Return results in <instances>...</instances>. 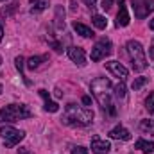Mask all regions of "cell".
Masks as SVG:
<instances>
[{"instance_id":"cell-1","label":"cell","mask_w":154,"mask_h":154,"mask_svg":"<svg viewBox=\"0 0 154 154\" xmlns=\"http://www.w3.org/2000/svg\"><path fill=\"white\" fill-rule=\"evenodd\" d=\"M91 120H93V111L88 106L81 108L77 104H68L61 116V122L65 125H77V127H84L91 124Z\"/></svg>"},{"instance_id":"cell-2","label":"cell","mask_w":154,"mask_h":154,"mask_svg":"<svg viewBox=\"0 0 154 154\" xmlns=\"http://www.w3.org/2000/svg\"><path fill=\"white\" fill-rule=\"evenodd\" d=\"M32 111L29 106L25 104H9L5 108L0 109V124H13V122H18V120H23V118H31Z\"/></svg>"},{"instance_id":"cell-3","label":"cell","mask_w":154,"mask_h":154,"mask_svg":"<svg viewBox=\"0 0 154 154\" xmlns=\"http://www.w3.org/2000/svg\"><path fill=\"white\" fill-rule=\"evenodd\" d=\"M125 48H127L129 59L133 63V70L134 72H143L147 68V57H145V50H143L142 43L136 41V39H129Z\"/></svg>"},{"instance_id":"cell-4","label":"cell","mask_w":154,"mask_h":154,"mask_svg":"<svg viewBox=\"0 0 154 154\" xmlns=\"http://www.w3.org/2000/svg\"><path fill=\"white\" fill-rule=\"evenodd\" d=\"M0 136L4 138L5 147L11 149V147H14L16 143H20V142L25 138V133L20 131V129H16V127H13V125H7V124H5V125L0 127Z\"/></svg>"},{"instance_id":"cell-5","label":"cell","mask_w":154,"mask_h":154,"mask_svg":"<svg viewBox=\"0 0 154 154\" xmlns=\"http://www.w3.org/2000/svg\"><path fill=\"white\" fill-rule=\"evenodd\" d=\"M111 52H113L111 41L108 38L99 39V41L93 45V48H91V61H102V59H106L108 56H111Z\"/></svg>"},{"instance_id":"cell-6","label":"cell","mask_w":154,"mask_h":154,"mask_svg":"<svg viewBox=\"0 0 154 154\" xmlns=\"http://www.w3.org/2000/svg\"><path fill=\"white\" fill-rule=\"evenodd\" d=\"M133 11L138 20L147 18L151 13H154V0H133Z\"/></svg>"},{"instance_id":"cell-7","label":"cell","mask_w":154,"mask_h":154,"mask_svg":"<svg viewBox=\"0 0 154 154\" xmlns=\"http://www.w3.org/2000/svg\"><path fill=\"white\" fill-rule=\"evenodd\" d=\"M111 151V143L100 136H93L91 138V152L93 154H108Z\"/></svg>"},{"instance_id":"cell-8","label":"cell","mask_w":154,"mask_h":154,"mask_svg":"<svg viewBox=\"0 0 154 154\" xmlns=\"http://www.w3.org/2000/svg\"><path fill=\"white\" fill-rule=\"evenodd\" d=\"M106 68H108L109 74H113L115 77H118L120 81H125L127 75H129L127 68H125L122 63H118V61H108V63H106Z\"/></svg>"},{"instance_id":"cell-9","label":"cell","mask_w":154,"mask_h":154,"mask_svg":"<svg viewBox=\"0 0 154 154\" xmlns=\"http://www.w3.org/2000/svg\"><path fill=\"white\" fill-rule=\"evenodd\" d=\"M91 93L93 95H99V93H104V91H109L111 88V81L108 77H97L95 81H91Z\"/></svg>"},{"instance_id":"cell-10","label":"cell","mask_w":154,"mask_h":154,"mask_svg":"<svg viewBox=\"0 0 154 154\" xmlns=\"http://www.w3.org/2000/svg\"><path fill=\"white\" fill-rule=\"evenodd\" d=\"M68 57L72 59V63H75L81 68L86 65V54H84V48H81V47H70L68 48Z\"/></svg>"},{"instance_id":"cell-11","label":"cell","mask_w":154,"mask_h":154,"mask_svg":"<svg viewBox=\"0 0 154 154\" xmlns=\"http://www.w3.org/2000/svg\"><path fill=\"white\" fill-rule=\"evenodd\" d=\"M118 5H120V11L116 14V27H127L131 18H129V13H127V5H125V0H116Z\"/></svg>"},{"instance_id":"cell-12","label":"cell","mask_w":154,"mask_h":154,"mask_svg":"<svg viewBox=\"0 0 154 154\" xmlns=\"http://www.w3.org/2000/svg\"><path fill=\"white\" fill-rule=\"evenodd\" d=\"M39 95H41V99H43V102H45V111H48V113H56V111H59V104L57 102H54V100H50V95H48V91L47 90H39Z\"/></svg>"},{"instance_id":"cell-13","label":"cell","mask_w":154,"mask_h":154,"mask_svg":"<svg viewBox=\"0 0 154 154\" xmlns=\"http://www.w3.org/2000/svg\"><path fill=\"white\" fill-rule=\"evenodd\" d=\"M109 138L127 142V140H131V133H129L125 127H122V125H116V127H113V129L109 131Z\"/></svg>"},{"instance_id":"cell-14","label":"cell","mask_w":154,"mask_h":154,"mask_svg":"<svg viewBox=\"0 0 154 154\" xmlns=\"http://www.w3.org/2000/svg\"><path fill=\"white\" fill-rule=\"evenodd\" d=\"M134 149H138V151H142V152H145V154L154 152V142H149L145 138H138L136 143H134Z\"/></svg>"},{"instance_id":"cell-15","label":"cell","mask_w":154,"mask_h":154,"mask_svg":"<svg viewBox=\"0 0 154 154\" xmlns=\"http://www.w3.org/2000/svg\"><path fill=\"white\" fill-rule=\"evenodd\" d=\"M54 25L57 31H63L65 29V9L61 5L56 7V16H54Z\"/></svg>"},{"instance_id":"cell-16","label":"cell","mask_w":154,"mask_h":154,"mask_svg":"<svg viewBox=\"0 0 154 154\" xmlns=\"http://www.w3.org/2000/svg\"><path fill=\"white\" fill-rule=\"evenodd\" d=\"M74 31H75L79 36H82V38H93V36H95V34H93V31H91L88 25L79 23V22H74Z\"/></svg>"},{"instance_id":"cell-17","label":"cell","mask_w":154,"mask_h":154,"mask_svg":"<svg viewBox=\"0 0 154 154\" xmlns=\"http://www.w3.org/2000/svg\"><path fill=\"white\" fill-rule=\"evenodd\" d=\"M48 7V0H31V13L38 14Z\"/></svg>"},{"instance_id":"cell-18","label":"cell","mask_w":154,"mask_h":154,"mask_svg":"<svg viewBox=\"0 0 154 154\" xmlns=\"http://www.w3.org/2000/svg\"><path fill=\"white\" fill-rule=\"evenodd\" d=\"M43 61H47V56H32V57L27 61V68H29V70H36V68H39V65H41Z\"/></svg>"},{"instance_id":"cell-19","label":"cell","mask_w":154,"mask_h":154,"mask_svg":"<svg viewBox=\"0 0 154 154\" xmlns=\"http://www.w3.org/2000/svg\"><path fill=\"white\" fill-rule=\"evenodd\" d=\"M91 23H93L97 29H100V31L108 27V20H106L102 14H93V16H91Z\"/></svg>"},{"instance_id":"cell-20","label":"cell","mask_w":154,"mask_h":154,"mask_svg":"<svg viewBox=\"0 0 154 154\" xmlns=\"http://www.w3.org/2000/svg\"><path fill=\"white\" fill-rule=\"evenodd\" d=\"M14 65H16V70L20 72V77H23L25 84L29 86V84H31V81H29V79L25 77V74H23V66H25V61H23V57H22V56H18V57L14 59Z\"/></svg>"},{"instance_id":"cell-21","label":"cell","mask_w":154,"mask_h":154,"mask_svg":"<svg viewBox=\"0 0 154 154\" xmlns=\"http://www.w3.org/2000/svg\"><path fill=\"white\" fill-rule=\"evenodd\" d=\"M140 129H142V133H154V120H142L140 122Z\"/></svg>"},{"instance_id":"cell-22","label":"cell","mask_w":154,"mask_h":154,"mask_svg":"<svg viewBox=\"0 0 154 154\" xmlns=\"http://www.w3.org/2000/svg\"><path fill=\"white\" fill-rule=\"evenodd\" d=\"M147 82H149V79H147V77H136V79L133 81L131 88H133L134 91H138V90H140V88H143V86H145Z\"/></svg>"},{"instance_id":"cell-23","label":"cell","mask_w":154,"mask_h":154,"mask_svg":"<svg viewBox=\"0 0 154 154\" xmlns=\"http://www.w3.org/2000/svg\"><path fill=\"white\" fill-rule=\"evenodd\" d=\"M125 91H127L125 82H124V81H120V82L115 86V97H116V99H124V97H125Z\"/></svg>"},{"instance_id":"cell-24","label":"cell","mask_w":154,"mask_h":154,"mask_svg":"<svg viewBox=\"0 0 154 154\" xmlns=\"http://www.w3.org/2000/svg\"><path fill=\"white\" fill-rule=\"evenodd\" d=\"M145 109L149 111V115H154V93H151L145 100Z\"/></svg>"},{"instance_id":"cell-25","label":"cell","mask_w":154,"mask_h":154,"mask_svg":"<svg viewBox=\"0 0 154 154\" xmlns=\"http://www.w3.org/2000/svg\"><path fill=\"white\" fill-rule=\"evenodd\" d=\"M16 5H18V4H16V2H13V4H11V5H9L7 9L4 7V9H2V14H5V16H9V14H11V13H13V11L16 9Z\"/></svg>"},{"instance_id":"cell-26","label":"cell","mask_w":154,"mask_h":154,"mask_svg":"<svg viewBox=\"0 0 154 154\" xmlns=\"http://www.w3.org/2000/svg\"><path fill=\"white\" fill-rule=\"evenodd\" d=\"M104 11H109L113 7V0H102V5H100Z\"/></svg>"},{"instance_id":"cell-27","label":"cell","mask_w":154,"mask_h":154,"mask_svg":"<svg viewBox=\"0 0 154 154\" xmlns=\"http://www.w3.org/2000/svg\"><path fill=\"white\" fill-rule=\"evenodd\" d=\"M72 154H88V149H86V147H75V149L72 151Z\"/></svg>"},{"instance_id":"cell-28","label":"cell","mask_w":154,"mask_h":154,"mask_svg":"<svg viewBox=\"0 0 154 154\" xmlns=\"http://www.w3.org/2000/svg\"><path fill=\"white\" fill-rule=\"evenodd\" d=\"M50 45L54 47V50H56V52H63V47H61V43H57V41H50Z\"/></svg>"},{"instance_id":"cell-29","label":"cell","mask_w":154,"mask_h":154,"mask_svg":"<svg viewBox=\"0 0 154 154\" xmlns=\"http://www.w3.org/2000/svg\"><path fill=\"white\" fill-rule=\"evenodd\" d=\"M82 104H84V106H90V104H91V97H90V95H84V97H82Z\"/></svg>"},{"instance_id":"cell-30","label":"cell","mask_w":154,"mask_h":154,"mask_svg":"<svg viewBox=\"0 0 154 154\" xmlns=\"http://www.w3.org/2000/svg\"><path fill=\"white\" fill-rule=\"evenodd\" d=\"M82 2H84L90 9H93V7H95V4H97V0H82Z\"/></svg>"},{"instance_id":"cell-31","label":"cell","mask_w":154,"mask_h":154,"mask_svg":"<svg viewBox=\"0 0 154 154\" xmlns=\"http://www.w3.org/2000/svg\"><path fill=\"white\" fill-rule=\"evenodd\" d=\"M149 57H151V59H154V39L151 41V50H149Z\"/></svg>"},{"instance_id":"cell-32","label":"cell","mask_w":154,"mask_h":154,"mask_svg":"<svg viewBox=\"0 0 154 154\" xmlns=\"http://www.w3.org/2000/svg\"><path fill=\"white\" fill-rule=\"evenodd\" d=\"M18 154H32V152H31L29 149H25V147H20V149H18Z\"/></svg>"},{"instance_id":"cell-33","label":"cell","mask_w":154,"mask_h":154,"mask_svg":"<svg viewBox=\"0 0 154 154\" xmlns=\"http://www.w3.org/2000/svg\"><path fill=\"white\" fill-rule=\"evenodd\" d=\"M4 38V27H2V22H0V41Z\"/></svg>"},{"instance_id":"cell-34","label":"cell","mask_w":154,"mask_h":154,"mask_svg":"<svg viewBox=\"0 0 154 154\" xmlns=\"http://www.w3.org/2000/svg\"><path fill=\"white\" fill-rule=\"evenodd\" d=\"M149 27H151V29L154 31V20H151V23H149Z\"/></svg>"},{"instance_id":"cell-35","label":"cell","mask_w":154,"mask_h":154,"mask_svg":"<svg viewBox=\"0 0 154 154\" xmlns=\"http://www.w3.org/2000/svg\"><path fill=\"white\" fill-rule=\"evenodd\" d=\"M0 95H2V84H0Z\"/></svg>"},{"instance_id":"cell-36","label":"cell","mask_w":154,"mask_h":154,"mask_svg":"<svg viewBox=\"0 0 154 154\" xmlns=\"http://www.w3.org/2000/svg\"><path fill=\"white\" fill-rule=\"evenodd\" d=\"M0 65H2V56H0Z\"/></svg>"}]
</instances>
